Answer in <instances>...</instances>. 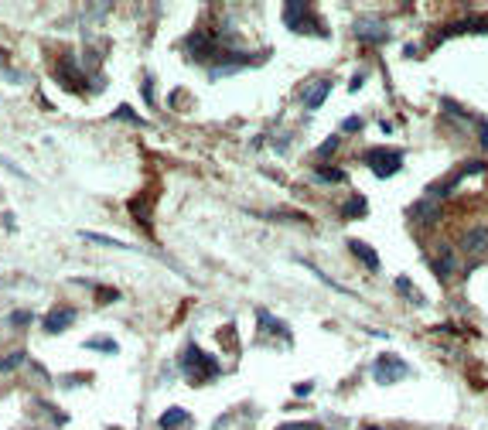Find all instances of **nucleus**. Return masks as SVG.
<instances>
[{
    "instance_id": "20e7f679",
    "label": "nucleus",
    "mask_w": 488,
    "mask_h": 430,
    "mask_svg": "<svg viewBox=\"0 0 488 430\" xmlns=\"http://www.w3.org/2000/svg\"><path fill=\"white\" fill-rule=\"evenodd\" d=\"M403 376H410V366L400 359V355H376V362H372V379H376L379 386H393L400 383Z\"/></svg>"
},
{
    "instance_id": "2f4dec72",
    "label": "nucleus",
    "mask_w": 488,
    "mask_h": 430,
    "mask_svg": "<svg viewBox=\"0 0 488 430\" xmlns=\"http://www.w3.org/2000/svg\"><path fill=\"white\" fill-rule=\"evenodd\" d=\"M38 430H41V427H38Z\"/></svg>"
},
{
    "instance_id": "4be33fe9",
    "label": "nucleus",
    "mask_w": 488,
    "mask_h": 430,
    "mask_svg": "<svg viewBox=\"0 0 488 430\" xmlns=\"http://www.w3.org/2000/svg\"><path fill=\"white\" fill-rule=\"evenodd\" d=\"M342 212H345V219H362L365 215V199L362 195H352V201H345Z\"/></svg>"
},
{
    "instance_id": "f257e3e1",
    "label": "nucleus",
    "mask_w": 488,
    "mask_h": 430,
    "mask_svg": "<svg viewBox=\"0 0 488 430\" xmlns=\"http://www.w3.org/2000/svg\"><path fill=\"white\" fill-rule=\"evenodd\" d=\"M284 24L294 34H304V38H328V24L321 21L311 4H304V0H290L284 4Z\"/></svg>"
},
{
    "instance_id": "2eb2a0df",
    "label": "nucleus",
    "mask_w": 488,
    "mask_h": 430,
    "mask_svg": "<svg viewBox=\"0 0 488 430\" xmlns=\"http://www.w3.org/2000/svg\"><path fill=\"white\" fill-rule=\"evenodd\" d=\"M151 205H154V199H147V195H137V199H130V215L141 222L143 229H151Z\"/></svg>"
},
{
    "instance_id": "c756f323",
    "label": "nucleus",
    "mask_w": 488,
    "mask_h": 430,
    "mask_svg": "<svg viewBox=\"0 0 488 430\" xmlns=\"http://www.w3.org/2000/svg\"><path fill=\"white\" fill-rule=\"evenodd\" d=\"M116 297H120L116 291H99V301H116Z\"/></svg>"
},
{
    "instance_id": "dca6fc26",
    "label": "nucleus",
    "mask_w": 488,
    "mask_h": 430,
    "mask_svg": "<svg viewBox=\"0 0 488 430\" xmlns=\"http://www.w3.org/2000/svg\"><path fill=\"white\" fill-rule=\"evenodd\" d=\"M396 291L403 294V297H407L410 304H417V307L424 304V294H420L417 287H413V280H410V276H396Z\"/></svg>"
},
{
    "instance_id": "f8f14e48",
    "label": "nucleus",
    "mask_w": 488,
    "mask_h": 430,
    "mask_svg": "<svg viewBox=\"0 0 488 430\" xmlns=\"http://www.w3.org/2000/svg\"><path fill=\"white\" fill-rule=\"evenodd\" d=\"M256 321H260V328L263 331H273V335H280L284 341H294V335H290V328H287L284 321H277L270 311H263V307H256Z\"/></svg>"
},
{
    "instance_id": "412c9836",
    "label": "nucleus",
    "mask_w": 488,
    "mask_h": 430,
    "mask_svg": "<svg viewBox=\"0 0 488 430\" xmlns=\"http://www.w3.org/2000/svg\"><path fill=\"white\" fill-rule=\"evenodd\" d=\"M86 349H93V352H110V355L120 352V345H116L113 338H89V341H86Z\"/></svg>"
},
{
    "instance_id": "6e6552de",
    "label": "nucleus",
    "mask_w": 488,
    "mask_h": 430,
    "mask_svg": "<svg viewBox=\"0 0 488 430\" xmlns=\"http://www.w3.org/2000/svg\"><path fill=\"white\" fill-rule=\"evenodd\" d=\"M461 249L472 253V256L488 253V226H468V229L461 232Z\"/></svg>"
},
{
    "instance_id": "0eeeda50",
    "label": "nucleus",
    "mask_w": 488,
    "mask_h": 430,
    "mask_svg": "<svg viewBox=\"0 0 488 430\" xmlns=\"http://www.w3.org/2000/svg\"><path fill=\"white\" fill-rule=\"evenodd\" d=\"M328 92H331V79H315V82H307L304 89H300V103L311 109H321V103L328 99Z\"/></svg>"
},
{
    "instance_id": "6ab92c4d",
    "label": "nucleus",
    "mask_w": 488,
    "mask_h": 430,
    "mask_svg": "<svg viewBox=\"0 0 488 430\" xmlns=\"http://www.w3.org/2000/svg\"><path fill=\"white\" fill-rule=\"evenodd\" d=\"M82 239L99 243V246H113V249H130V243H123V239H113V236H103V232H82Z\"/></svg>"
},
{
    "instance_id": "5701e85b",
    "label": "nucleus",
    "mask_w": 488,
    "mask_h": 430,
    "mask_svg": "<svg viewBox=\"0 0 488 430\" xmlns=\"http://www.w3.org/2000/svg\"><path fill=\"white\" fill-rule=\"evenodd\" d=\"M441 106H444V109H447V113H454V116H457V120H472V116H468V113H464V109H461V106H457V103H454V99H444V103H441Z\"/></svg>"
},
{
    "instance_id": "f3484780",
    "label": "nucleus",
    "mask_w": 488,
    "mask_h": 430,
    "mask_svg": "<svg viewBox=\"0 0 488 430\" xmlns=\"http://www.w3.org/2000/svg\"><path fill=\"white\" fill-rule=\"evenodd\" d=\"M315 181H325V184H338V181H345V171L331 168V164H321V168L315 171Z\"/></svg>"
},
{
    "instance_id": "b1692460",
    "label": "nucleus",
    "mask_w": 488,
    "mask_h": 430,
    "mask_svg": "<svg viewBox=\"0 0 488 430\" xmlns=\"http://www.w3.org/2000/svg\"><path fill=\"white\" fill-rule=\"evenodd\" d=\"M335 151H338V137H328L325 144H321V151H317V157H331Z\"/></svg>"
},
{
    "instance_id": "39448f33",
    "label": "nucleus",
    "mask_w": 488,
    "mask_h": 430,
    "mask_svg": "<svg viewBox=\"0 0 488 430\" xmlns=\"http://www.w3.org/2000/svg\"><path fill=\"white\" fill-rule=\"evenodd\" d=\"M352 34L359 41H365V45H382V41H390V24L376 14H365L352 24Z\"/></svg>"
},
{
    "instance_id": "ddd939ff",
    "label": "nucleus",
    "mask_w": 488,
    "mask_h": 430,
    "mask_svg": "<svg viewBox=\"0 0 488 430\" xmlns=\"http://www.w3.org/2000/svg\"><path fill=\"white\" fill-rule=\"evenodd\" d=\"M188 410H185V406H168V410H164V414L158 416V427L161 430H178V427H185V424H188Z\"/></svg>"
},
{
    "instance_id": "c85d7f7f",
    "label": "nucleus",
    "mask_w": 488,
    "mask_h": 430,
    "mask_svg": "<svg viewBox=\"0 0 488 430\" xmlns=\"http://www.w3.org/2000/svg\"><path fill=\"white\" fill-rule=\"evenodd\" d=\"M311 393V383H298L294 386V396H307Z\"/></svg>"
},
{
    "instance_id": "4468645a",
    "label": "nucleus",
    "mask_w": 488,
    "mask_h": 430,
    "mask_svg": "<svg viewBox=\"0 0 488 430\" xmlns=\"http://www.w3.org/2000/svg\"><path fill=\"white\" fill-rule=\"evenodd\" d=\"M348 249H352V253H355V256H359L372 274H379V256H376V249H372L369 243H362V239H348Z\"/></svg>"
},
{
    "instance_id": "aec40b11",
    "label": "nucleus",
    "mask_w": 488,
    "mask_h": 430,
    "mask_svg": "<svg viewBox=\"0 0 488 430\" xmlns=\"http://www.w3.org/2000/svg\"><path fill=\"white\" fill-rule=\"evenodd\" d=\"M113 120H126V123H137V126H147V120H143V116H137V109L126 106V103L113 109Z\"/></svg>"
},
{
    "instance_id": "f03ea898",
    "label": "nucleus",
    "mask_w": 488,
    "mask_h": 430,
    "mask_svg": "<svg viewBox=\"0 0 488 430\" xmlns=\"http://www.w3.org/2000/svg\"><path fill=\"white\" fill-rule=\"evenodd\" d=\"M181 372H185V379H188L191 386H202L208 383V379H215L219 376V362L212 359V355H205L195 341H188L185 345V352H181Z\"/></svg>"
},
{
    "instance_id": "9d476101",
    "label": "nucleus",
    "mask_w": 488,
    "mask_h": 430,
    "mask_svg": "<svg viewBox=\"0 0 488 430\" xmlns=\"http://www.w3.org/2000/svg\"><path fill=\"white\" fill-rule=\"evenodd\" d=\"M407 215L413 219V222H424V226H430V222H437V219H441V201H437V199H420Z\"/></svg>"
},
{
    "instance_id": "1a4fd4ad",
    "label": "nucleus",
    "mask_w": 488,
    "mask_h": 430,
    "mask_svg": "<svg viewBox=\"0 0 488 430\" xmlns=\"http://www.w3.org/2000/svg\"><path fill=\"white\" fill-rule=\"evenodd\" d=\"M427 263H430V270L441 276V280H451V276H454V270H457V253L451 249V246H441V249H437V256H430Z\"/></svg>"
},
{
    "instance_id": "393cba45",
    "label": "nucleus",
    "mask_w": 488,
    "mask_h": 430,
    "mask_svg": "<svg viewBox=\"0 0 488 430\" xmlns=\"http://www.w3.org/2000/svg\"><path fill=\"white\" fill-rule=\"evenodd\" d=\"M11 324H31V311H14V314H11Z\"/></svg>"
},
{
    "instance_id": "a211bd4d",
    "label": "nucleus",
    "mask_w": 488,
    "mask_h": 430,
    "mask_svg": "<svg viewBox=\"0 0 488 430\" xmlns=\"http://www.w3.org/2000/svg\"><path fill=\"white\" fill-rule=\"evenodd\" d=\"M28 362V352L24 349H17V352H11V355H4L0 359V372H14V369H21Z\"/></svg>"
},
{
    "instance_id": "bb28decb",
    "label": "nucleus",
    "mask_w": 488,
    "mask_h": 430,
    "mask_svg": "<svg viewBox=\"0 0 488 430\" xmlns=\"http://www.w3.org/2000/svg\"><path fill=\"white\" fill-rule=\"evenodd\" d=\"M277 430H321V427H317V424H300L298 420V424H284V427H277Z\"/></svg>"
},
{
    "instance_id": "7ed1b4c3",
    "label": "nucleus",
    "mask_w": 488,
    "mask_h": 430,
    "mask_svg": "<svg viewBox=\"0 0 488 430\" xmlns=\"http://www.w3.org/2000/svg\"><path fill=\"white\" fill-rule=\"evenodd\" d=\"M365 168L376 178H393L396 171L403 168V154L393 151V147H372V151H365Z\"/></svg>"
},
{
    "instance_id": "7c9ffc66",
    "label": "nucleus",
    "mask_w": 488,
    "mask_h": 430,
    "mask_svg": "<svg viewBox=\"0 0 488 430\" xmlns=\"http://www.w3.org/2000/svg\"><path fill=\"white\" fill-rule=\"evenodd\" d=\"M0 199H4V191H0Z\"/></svg>"
},
{
    "instance_id": "9b49d317",
    "label": "nucleus",
    "mask_w": 488,
    "mask_h": 430,
    "mask_svg": "<svg viewBox=\"0 0 488 430\" xmlns=\"http://www.w3.org/2000/svg\"><path fill=\"white\" fill-rule=\"evenodd\" d=\"M468 31L485 34V31H488V17H464V21H457V24H447L437 38H454V34H468Z\"/></svg>"
},
{
    "instance_id": "cd10ccee",
    "label": "nucleus",
    "mask_w": 488,
    "mask_h": 430,
    "mask_svg": "<svg viewBox=\"0 0 488 430\" xmlns=\"http://www.w3.org/2000/svg\"><path fill=\"white\" fill-rule=\"evenodd\" d=\"M143 99L154 106V89H151V79H143Z\"/></svg>"
},
{
    "instance_id": "423d86ee",
    "label": "nucleus",
    "mask_w": 488,
    "mask_h": 430,
    "mask_svg": "<svg viewBox=\"0 0 488 430\" xmlns=\"http://www.w3.org/2000/svg\"><path fill=\"white\" fill-rule=\"evenodd\" d=\"M41 324H45V335H62V331H68L76 324V307H68V304L51 307Z\"/></svg>"
},
{
    "instance_id": "a878e982",
    "label": "nucleus",
    "mask_w": 488,
    "mask_h": 430,
    "mask_svg": "<svg viewBox=\"0 0 488 430\" xmlns=\"http://www.w3.org/2000/svg\"><path fill=\"white\" fill-rule=\"evenodd\" d=\"M342 130H348V134H359V130H362V120H359V116H352V120L342 123Z\"/></svg>"
}]
</instances>
